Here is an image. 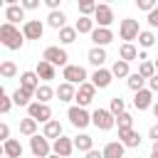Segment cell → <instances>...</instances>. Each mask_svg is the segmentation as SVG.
<instances>
[{
  "label": "cell",
  "mask_w": 158,
  "mask_h": 158,
  "mask_svg": "<svg viewBox=\"0 0 158 158\" xmlns=\"http://www.w3.org/2000/svg\"><path fill=\"white\" fill-rule=\"evenodd\" d=\"M0 138H2V143H5V141H10V126H7L5 121L0 123Z\"/></svg>",
  "instance_id": "7bdbcfd3"
},
{
  "label": "cell",
  "mask_w": 158,
  "mask_h": 158,
  "mask_svg": "<svg viewBox=\"0 0 158 158\" xmlns=\"http://www.w3.org/2000/svg\"><path fill=\"white\" fill-rule=\"evenodd\" d=\"M116 126H118V131H126V128H133V116H131L128 111H123V114H118V116H116Z\"/></svg>",
  "instance_id": "8d00e7d4"
},
{
  "label": "cell",
  "mask_w": 158,
  "mask_h": 158,
  "mask_svg": "<svg viewBox=\"0 0 158 158\" xmlns=\"http://www.w3.org/2000/svg\"><path fill=\"white\" fill-rule=\"evenodd\" d=\"M118 141L126 148H138L141 146V133L136 128H126V131H118Z\"/></svg>",
  "instance_id": "4fadbf2b"
},
{
  "label": "cell",
  "mask_w": 158,
  "mask_h": 158,
  "mask_svg": "<svg viewBox=\"0 0 158 158\" xmlns=\"http://www.w3.org/2000/svg\"><path fill=\"white\" fill-rule=\"evenodd\" d=\"M148 138H151V141H153V143H156V141H158V123H153V126H151V128H148Z\"/></svg>",
  "instance_id": "bcb514c9"
},
{
  "label": "cell",
  "mask_w": 158,
  "mask_h": 158,
  "mask_svg": "<svg viewBox=\"0 0 158 158\" xmlns=\"http://www.w3.org/2000/svg\"><path fill=\"white\" fill-rule=\"evenodd\" d=\"M20 20H25V7H22V5H17V2H10V5L5 7V22L17 25Z\"/></svg>",
  "instance_id": "9a60e30c"
},
{
  "label": "cell",
  "mask_w": 158,
  "mask_h": 158,
  "mask_svg": "<svg viewBox=\"0 0 158 158\" xmlns=\"http://www.w3.org/2000/svg\"><path fill=\"white\" fill-rule=\"evenodd\" d=\"M32 91H27V89H22V86H17L15 91H12V101L17 104V106H30L32 104Z\"/></svg>",
  "instance_id": "4316f807"
},
{
  "label": "cell",
  "mask_w": 158,
  "mask_h": 158,
  "mask_svg": "<svg viewBox=\"0 0 158 158\" xmlns=\"http://www.w3.org/2000/svg\"><path fill=\"white\" fill-rule=\"evenodd\" d=\"M64 22H67V15H64L62 10H54V12H49V15H47V25H49L52 30H57V32L67 27Z\"/></svg>",
  "instance_id": "cb8c5ba5"
},
{
  "label": "cell",
  "mask_w": 158,
  "mask_h": 158,
  "mask_svg": "<svg viewBox=\"0 0 158 158\" xmlns=\"http://www.w3.org/2000/svg\"><path fill=\"white\" fill-rule=\"evenodd\" d=\"M52 151H54L57 156H62V158L72 156V151H74V138H67V136L57 138V141L52 143Z\"/></svg>",
  "instance_id": "5bb4252c"
},
{
  "label": "cell",
  "mask_w": 158,
  "mask_h": 158,
  "mask_svg": "<svg viewBox=\"0 0 158 158\" xmlns=\"http://www.w3.org/2000/svg\"><path fill=\"white\" fill-rule=\"evenodd\" d=\"M5 158H7V156H5Z\"/></svg>",
  "instance_id": "11a10c76"
},
{
  "label": "cell",
  "mask_w": 158,
  "mask_h": 158,
  "mask_svg": "<svg viewBox=\"0 0 158 158\" xmlns=\"http://www.w3.org/2000/svg\"><path fill=\"white\" fill-rule=\"evenodd\" d=\"M146 20H148V25H151V27H158V7H156L153 12H148V17H146Z\"/></svg>",
  "instance_id": "ee69618b"
},
{
  "label": "cell",
  "mask_w": 158,
  "mask_h": 158,
  "mask_svg": "<svg viewBox=\"0 0 158 158\" xmlns=\"http://www.w3.org/2000/svg\"><path fill=\"white\" fill-rule=\"evenodd\" d=\"M96 22H94V17H79L77 20V25H74V30L79 32V35H91L96 27H94Z\"/></svg>",
  "instance_id": "83f0119b"
},
{
  "label": "cell",
  "mask_w": 158,
  "mask_h": 158,
  "mask_svg": "<svg viewBox=\"0 0 158 158\" xmlns=\"http://www.w3.org/2000/svg\"><path fill=\"white\" fill-rule=\"evenodd\" d=\"M0 42H2L7 49H22L25 35H22V30H17L15 25L2 22V25H0Z\"/></svg>",
  "instance_id": "6da1fadb"
},
{
  "label": "cell",
  "mask_w": 158,
  "mask_h": 158,
  "mask_svg": "<svg viewBox=\"0 0 158 158\" xmlns=\"http://www.w3.org/2000/svg\"><path fill=\"white\" fill-rule=\"evenodd\" d=\"M12 96L10 94H5V91H0V114H10V109H12Z\"/></svg>",
  "instance_id": "60d3db41"
},
{
  "label": "cell",
  "mask_w": 158,
  "mask_h": 158,
  "mask_svg": "<svg viewBox=\"0 0 158 158\" xmlns=\"http://www.w3.org/2000/svg\"><path fill=\"white\" fill-rule=\"evenodd\" d=\"M136 5H138V10H146V12H153L158 7L153 0H136Z\"/></svg>",
  "instance_id": "b9f144b4"
},
{
  "label": "cell",
  "mask_w": 158,
  "mask_h": 158,
  "mask_svg": "<svg viewBox=\"0 0 158 158\" xmlns=\"http://www.w3.org/2000/svg\"><path fill=\"white\" fill-rule=\"evenodd\" d=\"M109 111H111L114 116H118V114H123V111H126V101H123L121 96H111V104H109Z\"/></svg>",
  "instance_id": "ab89813d"
},
{
  "label": "cell",
  "mask_w": 158,
  "mask_h": 158,
  "mask_svg": "<svg viewBox=\"0 0 158 158\" xmlns=\"http://www.w3.org/2000/svg\"><path fill=\"white\" fill-rule=\"evenodd\" d=\"M2 153H5L7 158H22V143H20L17 138H10V141L2 143Z\"/></svg>",
  "instance_id": "603a6c76"
},
{
  "label": "cell",
  "mask_w": 158,
  "mask_h": 158,
  "mask_svg": "<svg viewBox=\"0 0 158 158\" xmlns=\"http://www.w3.org/2000/svg\"><path fill=\"white\" fill-rule=\"evenodd\" d=\"M126 84H128V89H131L133 94H136V91H143V89H146V79H143V77H141L138 72H133V74H131V77L126 79Z\"/></svg>",
  "instance_id": "4dcf8cb0"
},
{
  "label": "cell",
  "mask_w": 158,
  "mask_h": 158,
  "mask_svg": "<svg viewBox=\"0 0 158 158\" xmlns=\"http://www.w3.org/2000/svg\"><path fill=\"white\" fill-rule=\"evenodd\" d=\"M94 96H96V86L91 84V81H86V84H81V86H77V106H81V109H86L91 101H94Z\"/></svg>",
  "instance_id": "9c48e42d"
},
{
  "label": "cell",
  "mask_w": 158,
  "mask_h": 158,
  "mask_svg": "<svg viewBox=\"0 0 158 158\" xmlns=\"http://www.w3.org/2000/svg\"><path fill=\"white\" fill-rule=\"evenodd\" d=\"M111 74H114V77H131L128 62H123V59H116V62H114V67H111Z\"/></svg>",
  "instance_id": "e575fe53"
},
{
  "label": "cell",
  "mask_w": 158,
  "mask_h": 158,
  "mask_svg": "<svg viewBox=\"0 0 158 158\" xmlns=\"http://www.w3.org/2000/svg\"><path fill=\"white\" fill-rule=\"evenodd\" d=\"M138 74L148 81V79H153L158 72H156V64H153V62H141V64H138Z\"/></svg>",
  "instance_id": "d590c367"
},
{
  "label": "cell",
  "mask_w": 158,
  "mask_h": 158,
  "mask_svg": "<svg viewBox=\"0 0 158 158\" xmlns=\"http://www.w3.org/2000/svg\"><path fill=\"white\" fill-rule=\"evenodd\" d=\"M20 133H22V136H30V138H32V136H37V121H35V118H30V116H27V118H22V121H20Z\"/></svg>",
  "instance_id": "1f68e13d"
},
{
  "label": "cell",
  "mask_w": 158,
  "mask_h": 158,
  "mask_svg": "<svg viewBox=\"0 0 158 158\" xmlns=\"http://www.w3.org/2000/svg\"><path fill=\"white\" fill-rule=\"evenodd\" d=\"M20 86L35 94V91L40 89V77H37V72H22V74H20Z\"/></svg>",
  "instance_id": "d6986e66"
},
{
  "label": "cell",
  "mask_w": 158,
  "mask_h": 158,
  "mask_svg": "<svg viewBox=\"0 0 158 158\" xmlns=\"http://www.w3.org/2000/svg\"><path fill=\"white\" fill-rule=\"evenodd\" d=\"M151 111H153V116H156V118H158V101H156V104H153V109H151Z\"/></svg>",
  "instance_id": "816d5d0a"
},
{
  "label": "cell",
  "mask_w": 158,
  "mask_h": 158,
  "mask_svg": "<svg viewBox=\"0 0 158 158\" xmlns=\"http://www.w3.org/2000/svg\"><path fill=\"white\" fill-rule=\"evenodd\" d=\"M151 158H158V141H156L153 148H151Z\"/></svg>",
  "instance_id": "681fc988"
},
{
  "label": "cell",
  "mask_w": 158,
  "mask_h": 158,
  "mask_svg": "<svg viewBox=\"0 0 158 158\" xmlns=\"http://www.w3.org/2000/svg\"><path fill=\"white\" fill-rule=\"evenodd\" d=\"M62 79H64L67 84L81 86V84H86V69L79 67V64H67L64 72H62Z\"/></svg>",
  "instance_id": "3957f363"
},
{
  "label": "cell",
  "mask_w": 158,
  "mask_h": 158,
  "mask_svg": "<svg viewBox=\"0 0 158 158\" xmlns=\"http://www.w3.org/2000/svg\"><path fill=\"white\" fill-rule=\"evenodd\" d=\"M111 40H114V32H111L109 27H96V30L91 32V42H94V47H106Z\"/></svg>",
  "instance_id": "2e32d148"
},
{
  "label": "cell",
  "mask_w": 158,
  "mask_h": 158,
  "mask_svg": "<svg viewBox=\"0 0 158 158\" xmlns=\"http://www.w3.org/2000/svg\"><path fill=\"white\" fill-rule=\"evenodd\" d=\"M74 151H81V153L94 151V138H91L89 133H79V136H74Z\"/></svg>",
  "instance_id": "7402d4cb"
},
{
  "label": "cell",
  "mask_w": 158,
  "mask_h": 158,
  "mask_svg": "<svg viewBox=\"0 0 158 158\" xmlns=\"http://www.w3.org/2000/svg\"><path fill=\"white\" fill-rule=\"evenodd\" d=\"M138 44H141L143 49H148V47H153V44H156V35H153L151 30H143V32L138 35Z\"/></svg>",
  "instance_id": "f35d334b"
},
{
  "label": "cell",
  "mask_w": 158,
  "mask_h": 158,
  "mask_svg": "<svg viewBox=\"0 0 158 158\" xmlns=\"http://www.w3.org/2000/svg\"><path fill=\"white\" fill-rule=\"evenodd\" d=\"M148 89H151V91H153V94H156V91H158V74H156V77H153V79H148Z\"/></svg>",
  "instance_id": "7dc6e473"
},
{
  "label": "cell",
  "mask_w": 158,
  "mask_h": 158,
  "mask_svg": "<svg viewBox=\"0 0 158 158\" xmlns=\"http://www.w3.org/2000/svg\"><path fill=\"white\" fill-rule=\"evenodd\" d=\"M86 59H89V64H91V67L104 69V62H106L109 57H106V49H104V47H91V49H89V54H86Z\"/></svg>",
  "instance_id": "ac0fdd59"
},
{
  "label": "cell",
  "mask_w": 158,
  "mask_h": 158,
  "mask_svg": "<svg viewBox=\"0 0 158 158\" xmlns=\"http://www.w3.org/2000/svg\"><path fill=\"white\" fill-rule=\"evenodd\" d=\"M42 32H44V25H42L40 20H27V22L22 25V35H25V40H40Z\"/></svg>",
  "instance_id": "8fae6325"
},
{
  "label": "cell",
  "mask_w": 158,
  "mask_h": 158,
  "mask_svg": "<svg viewBox=\"0 0 158 158\" xmlns=\"http://www.w3.org/2000/svg\"><path fill=\"white\" fill-rule=\"evenodd\" d=\"M47 158H62V156H57V153H52V156H47Z\"/></svg>",
  "instance_id": "f5cc1de1"
},
{
  "label": "cell",
  "mask_w": 158,
  "mask_h": 158,
  "mask_svg": "<svg viewBox=\"0 0 158 158\" xmlns=\"http://www.w3.org/2000/svg\"><path fill=\"white\" fill-rule=\"evenodd\" d=\"M118 59H123V62H133V59H138V49L133 47V42L131 44H121V49H118Z\"/></svg>",
  "instance_id": "f1b7e54d"
},
{
  "label": "cell",
  "mask_w": 158,
  "mask_h": 158,
  "mask_svg": "<svg viewBox=\"0 0 158 158\" xmlns=\"http://www.w3.org/2000/svg\"><path fill=\"white\" fill-rule=\"evenodd\" d=\"M15 74H17V64H15L12 59L0 62V77H2V79H12Z\"/></svg>",
  "instance_id": "d6a6232c"
},
{
  "label": "cell",
  "mask_w": 158,
  "mask_h": 158,
  "mask_svg": "<svg viewBox=\"0 0 158 158\" xmlns=\"http://www.w3.org/2000/svg\"><path fill=\"white\" fill-rule=\"evenodd\" d=\"M153 64H156V72H158V59H156V62H153Z\"/></svg>",
  "instance_id": "db71d44e"
},
{
  "label": "cell",
  "mask_w": 158,
  "mask_h": 158,
  "mask_svg": "<svg viewBox=\"0 0 158 158\" xmlns=\"http://www.w3.org/2000/svg\"><path fill=\"white\" fill-rule=\"evenodd\" d=\"M141 32H143V30L138 27V20L126 17V20H121V25H118V35H121L123 44H131V40H138Z\"/></svg>",
  "instance_id": "7a4b0ae2"
},
{
  "label": "cell",
  "mask_w": 158,
  "mask_h": 158,
  "mask_svg": "<svg viewBox=\"0 0 158 158\" xmlns=\"http://www.w3.org/2000/svg\"><path fill=\"white\" fill-rule=\"evenodd\" d=\"M138 59H141V62H148V54H146V49H143V52H138Z\"/></svg>",
  "instance_id": "f907efd6"
},
{
  "label": "cell",
  "mask_w": 158,
  "mask_h": 158,
  "mask_svg": "<svg viewBox=\"0 0 158 158\" xmlns=\"http://www.w3.org/2000/svg\"><path fill=\"white\" fill-rule=\"evenodd\" d=\"M52 96H57V91H54V89H52L49 84H40V89L35 91V99H37L40 104H47V101H49Z\"/></svg>",
  "instance_id": "f546056e"
},
{
  "label": "cell",
  "mask_w": 158,
  "mask_h": 158,
  "mask_svg": "<svg viewBox=\"0 0 158 158\" xmlns=\"http://www.w3.org/2000/svg\"><path fill=\"white\" fill-rule=\"evenodd\" d=\"M42 136H44V138H52V141L62 138V136H64V133H62V123H59L57 118L47 121V123H44V128H42Z\"/></svg>",
  "instance_id": "ffe728a7"
},
{
  "label": "cell",
  "mask_w": 158,
  "mask_h": 158,
  "mask_svg": "<svg viewBox=\"0 0 158 158\" xmlns=\"http://www.w3.org/2000/svg\"><path fill=\"white\" fill-rule=\"evenodd\" d=\"M94 22H96L99 27H109V30H111V22H114V10H111V5L101 2V5L96 7V12H94Z\"/></svg>",
  "instance_id": "30bf717a"
},
{
  "label": "cell",
  "mask_w": 158,
  "mask_h": 158,
  "mask_svg": "<svg viewBox=\"0 0 158 158\" xmlns=\"http://www.w3.org/2000/svg\"><path fill=\"white\" fill-rule=\"evenodd\" d=\"M42 59L49 62V64H54V67H67L69 64V57H67V52L62 47H47L42 52Z\"/></svg>",
  "instance_id": "ba28073f"
},
{
  "label": "cell",
  "mask_w": 158,
  "mask_h": 158,
  "mask_svg": "<svg viewBox=\"0 0 158 158\" xmlns=\"http://www.w3.org/2000/svg\"><path fill=\"white\" fill-rule=\"evenodd\" d=\"M153 91L151 89H143V91H136V96H133V106L138 109V111H146V109H153Z\"/></svg>",
  "instance_id": "7c38bea8"
},
{
  "label": "cell",
  "mask_w": 158,
  "mask_h": 158,
  "mask_svg": "<svg viewBox=\"0 0 158 158\" xmlns=\"http://www.w3.org/2000/svg\"><path fill=\"white\" fill-rule=\"evenodd\" d=\"M91 123L99 128V131H111L116 126V116L109 111V109H96L91 114Z\"/></svg>",
  "instance_id": "277c9868"
},
{
  "label": "cell",
  "mask_w": 158,
  "mask_h": 158,
  "mask_svg": "<svg viewBox=\"0 0 158 158\" xmlns=\"http://www.w3.org/2000/svg\"><path fill=\"white\" fill-rule=\"evenodd\" d=\"M67 118H69L72 126H77V128H86V126L91 123V114H89L86 109H81V106H69Z\"/></svg>",
  "instance_id": "52a82bcc"
},
{
  "label": "cell",
  "mask_w": 158,
  "mask_h": 158,
  "mask_svg": "<svg viewBox=\"0 0 158 158\" xmlns=\"http://www.w3.org/2000/svg\"><path fill=\"white\" fill-rule=\"evenodd\" d=\"M35 72H37V77H40L44 84H47L49 79H54V74H57V72H54V64H49V62H44V59L37 62V69H35Z\"/></svg>",
  "instance_id": "44dd1931"
},
{
  "label": "cell",
  "mask_w": 158,
  "mask_h": 158,
  "mask_svg": "<svg viewBox=\"0 0 158 158\" xmlns=\"http://www.w3.org/2000/svg\"><path fill=\"white\" fill-rule=\"evenodd\" d=\"M96 7H99V2H94V0H81V2H79V12H81V17H94Z\"/></svg>",
  "instance_id": "836d02e7"
},
{
  "label": "cell",
  "mask_w": 158,
  "mask_h": 158,
  "mask_svg": "<svg viewBox=\"0 0 158 158\" xmlns=\"http://www.w3.org/2000/svg\"><path fill=\"white\" fill-rule=\"evenodd\" d=\"M77 35H79V32H77L74 27H64V30H59V42H62V44H72V42L77 40Z\"/></svg>",
  "instance_id": "74e56055"
},
{
  "label": "cell",
  "mask_w": 158,
  "mask_h": 158,
  "mask_svg": "<svg viewBox=\"0 0 158 158\" xmlns=\"http://www.w3.org/2000/svg\"><path fill=\"white\" fill-rule=\"evenodd\" d=\"M20 5H22L25 10H35V7H40V0H22Z\"/></svg>",
  "instance_id": "f6af8a7d"
},
{
  "label": "cell",
  "mask_w": 158,
  "mask_h": 158,
  "mask_svg": "<svg viewBox=\"0 0 158 158\" xmlns=\"http://www.w3.org/2000/svg\"><path fill=\"white\" fill-rule=\"evenodd\" d=\"M54 91H57V99H59V101H72V99H77V89H74V84L62 81Z\"/></svg>",
  "instance_id": "d4e9b609"
},
{
  "label": "cell",
  "mask_w": 158,
  "mask_h": 158,
  "mask_svg": "<svg viewBox=\"0 0 158 158\" xmlns=\"http://www.w3.org/2000/svg\"><path fill=\"white\" fill-rule=\"evenodd\" d=\"M111 81H114V74H111V69H96V72L91 74V84H94L96 89H106Z\"/></svg>",
  "instance_id": "e0dca14e"
},
{
  "label": "cell",
  "mask_w": 158,
  "mask_h": 158,
  "mask_svg": "<svg viewBox=\"0 0 158 158\" xmlns=\"http://www.w3.org/2000/svg\"><path fill=\"white\" fill-rule=\"evenodd\" d=\"M86 158H104V151H96V148H94V151L86 153Z\"/></svg>",
  "instance_id": "c3c4849f"
},
{
  "label": "cell",
  "mask_w": 158,
  "mask_h": 158,
  "mask_svg": "<svg viewBox=\"0 0 158 158\" xmlns=\"http://www.w3.org/2000/svg\"><path fill=\"white\" fill-rule=\"evenodd\" d=\"M27 116H30V118H35L37 123H47V121H52V109H49L47 104L32 101V104L27 106Z\"/></svg>",
  "instance_id": "8992f818"
},
{
  "label": "cell",
  "mask_w": 158,
  "mask_h": 158,
  "mask_svg": "<svg viewBox=\"0 0 158 158\" xmlns=\"http://www.w3.org/2000/svg\"><path fill=\"white\" fill-rule=\"evenodd\" d=\"M30 151H32V158H47L52 156V146H49V138L44 136H32L30 138Z\"/></svg>",
  "instance_id": "5b68a950"
},
{
  "label": "cell",
  "mask_w": 158,
  "mask_h": 158,
  "mask_svg": "<svg viewBox=\"0 0 158 158\" xmlns=\"http://www.w3.org/2000/svg\"><path fill=\"white\" fill-rule=\"evenodd\" d=\"M123 143L121 141H109L104 146V158H123Z\"/></svg>",
  "instance_id": "484cf974"
}]
</instances>
